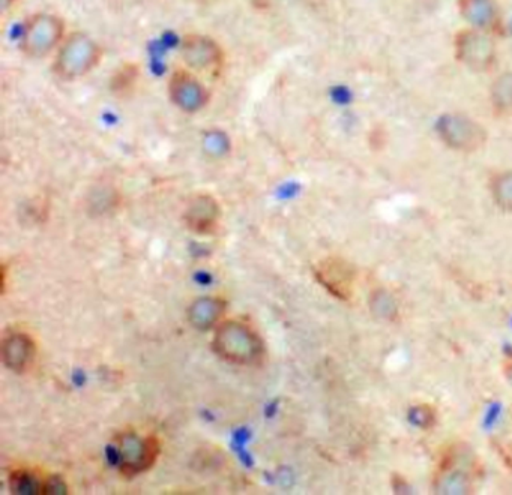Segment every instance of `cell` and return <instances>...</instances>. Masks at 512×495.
<instances>
[{
	"label": "cell",
	"mask_w": 512,
	"mask_h": 495,
	"mask_svg": "<svg viewBox=\"0 0 512 495\" xmlns=\"http://www.w3.org/2000/svg\"><path fill=\"white\" fill-rule=\"evenodd\" d=\"M212 345L221 359L233 365H254L265 354V345L259 333L238 320L218 324Z\"/></svg>",
	"instance_id": "cell-1"
},
{
	"label": "cell",
	"mask_w": 512,
	"mask_h": 495,
	"mask_svg": "<svg viewBox=\"0 0 512 495\" xmlns=\"http://www.w3.org/2000/svg\"><path fill=\"white\" fill-rule=\"evenodd\" d=\"M496 38L473 27L458 30L454 36L455 59L476 74L494 71L497 65Z\"/></svg>",
	"instance_id": "cell-2"
},
{
	"label": "cell",
	"mask_w": 512,
	"mask_h": 495,
	"mask_svg": "<svg viewBox=\"0 0 512 495\" xmlns=\"http://www.w3.org/2000/svg\"><path fill=\"white\" fill-rule=\"evenodd\" d=\"M436 131L440 141L458 153L478 152L488 141L485 126L464 113L442 114L437 119Z\"/></svg>",
	"instance_id": "cell-3"
},
{
	"label": "cell",
	"mask_w": 512,
	"mask_h": 495,
	"mask_svg": "<svg viewBox=\"0 0 512 495\" xmlns=\"http://www.w3.org/2000/svg\"><path fill=\"white\" fill-rule=\"evenodd\" d=\"M100 56L101 48L91 36L74 33L59 50L56 71L64 78L82 77L97 65Z\"/></svg>",
	"instance_id": "cell-4"
},
{
	"label": "cell",
	"mask_w": 512,
	"mask_h": 495,
	"mask_svg": "<svg viewBox=\"0 0 512 495\" xmlns=\"http://www.w3.org/2000/svg\"><path fill=\"white\" fill-rule=\"evenodd\" d=\"M160 440L154 435L139 437L136 434H124L119 438V470L125 477H136L154 467L160 456Z\"/></svg>",
	"instance_id": "cell-5"
},
{
	"label": "cell",
	"mask_w": 512,
	"mask_h": 495,
	"mask_svg": "<svg viewBox=\"0 0 512 495\" xmlns=\"http://www.w3.org/2000/svg\"><path fill=\"white\" fill-rule=\"evenodd\" d=\"M64 24L52 14L34 15L26 23L22 36V48L29 57H43L61 42Z\"/></svg>",
	"instance_id": "cell-6"
},
{
	"label": "cell",
	"mask_w": 512,
	"mask_h": 495,
	"mask_svg": "<svg viewBox=\"0 0 512 495\" xmlns=\"http://www.w3.org/2000/svg\"><path fill=\"white\" fill-rule=\"evenodd\" d=\"M182 57L191 69L202 74L218 77L223 71V50L209 36L188 35L182 44Z\"/></svg>",
	"instance_id": "cell-7"
},
{
	"label": "cell",
	"mask_w": 512,
	"mask_h": 495,
	"mask_svg": "<svg viewBox=\"0 0 512 495\" xmlns=\"http://www.w3.org/2000/svg\"><path fill=\"white\" fill-rule=\"evenodd\" d=\"M314 276L332 296L349 300L353 296L356 273L349 261L340 257L323 258L314 267Z\"/></svg>",
	"instance_id": "cell-8"
},
{
	"label": "cell",
	"mask_w": 512,
	"mask_h": 495,
	"mask_svg": "<svg viewBox=\"0 0 512 495\" xmlns=\"http://www.w3.org/2000/svg\"><path fill=\"white\" fill-rule=\"evenodd\" d=\"M461 18L473 29L484 30L494 36L505 33L502 11L496 0H457Z\"/></svg>",
	"instance_id": "cell-9"
},
{
	"label": "cell",
	"mask_w": 512,
	"mask_h": 495,
	"mask_svg": "<svg viewBox=\"0 0 512 495\" xmlns=\"http://www.w3.org/2000/svg\"><path fill=\"white\" fill-rule=\"evenodd\" d=\"M11 492L19 495H53L68 494V485L62 477L41 476L38 471L19 468L11 471L10 477Z\"/></svg>",
	"instance_id": "cell-10"
},
{
	"label": "cell",
	"mask_w": 512,
	"mask_h": 495,
	"mask_svg": "<svg viewBox=\"0 0 512 495\" xmlns=\"http://www.w3.org/2000/svg\"><path fill=\"white\" fill-rule=\"evenodd\" d=\"M169 93L176 107L187 113L202 110L208 102V92L203 84L190 72L181 69L170 78Z\"/></svg>",
	"instance_id": "cell-11"
},
{
	"label": "cell",
	"mask_w": 512,
	"mask_h": 495,
	"mask_svg": "<svg viewBox=\"0 0 512 495\" xmlns=\"http://www.w3.org/2000/svg\"><path fill=\"white\" fill-rule=\"evenodd\" d=\"M0 354H2V362L8 369L14 372H26L37 356V345L28 333L13 330L5 333Z\"/></svg>",
	"instance_id": "cell-12"
},
{
	"label": "cell",
	"mask_w": 512,
	"mask_h": 495,
	"mask_svg": "<svg viewBox=\"0 0 512 495\" xmlns=\"http://www.w3.org/2000/svg\"><path fill=\"white\" fill-rule=\"evenodd\" d=\"M220 218V204L208 194H200L191 198L184 213V221L188 228L202 236L214 233Z\"/></svg>",
	"instance_id": "cell-13"
},
{
	"label": "cell",
	"mask_w": 512,
	"mask_h": 495,
	"mask_svg": "<svg viewBox=\"0 0 512 495\" xmlns=\"http://www.w3.org/2000/svg\"><path fill=\"white\" fill-rule=\"evenodd\" d=\"M226 302L221 297L206 296L194 300L188 308V321L197 330H209L220 324Z\"/></svg>",
	"instance_id": "cell-14"
},
{
	"label": "cell",
	"mask_w": 512,
	"mask_h": 495,
	"mask_svg": "<svg viewBox=\"0 0 512 495\" xmlns=\"http://www.w3.org/2000/svg\"><path fill=\"white\" fill-rule=\"evenodd\" d=\"M433 488L439 495H469L473 492V479L467 471L448 464L434 477Z\"/></svg>",
	"instance_id": "cell-15"
},
{
	"label": "cell",
	"mask_w": 512,
	"mask_h": 495,
	"mask_svg": "<svg viewBox=\"0 0 512 495\" xmlns=\"http://www.w3.org/2000/svg\"><path fill=\"white\" fill-rule=\"evenodd\" d=\"M367 303L371 317L380 323H394L400 317V305L388 288H373L368 294Z\"/></svg>",
	"instance_id": "cell-16"
},
{
	"label": "cell",
	"mask_w": 512,
	"mask_h": 495,
	"mask_svg": "<svg viewBox=\"0 0 512 495\" xmlns=\"http://www.w3.org/2000/svg\"><path fill=\"white\" fill-rule=\"evenodd\" d=\"M490 105L499 119L512 117V71L500 72L490 86Z\"/></svg>",
	"instance_id": "cell-17"
},
{
	"label": "cell",
	"mask_w": 512,
	"mask_h": 495,
	"mask_svg": "<svg viewBox=\"0 0 512 495\" xmlns=\"http://www.w3.org/2000/svg\"><path fill=\"white\" fill-rule=\"evenodd\" d=\"M490 194L500 210L512 212V170L499 171L491 176Z\"/></svg>",
	"instance_id": "cell-18"
},
{
	"label": "cell",
	"mask_w": 512,
	"mask_h": 495,
	"mask_svg": "<svg viewBox=\"0 0 512 495\" xmlns=\"http://www.w3.org/2000/svg\"><path fill=\"white\" fill-rule=\"evenodd\" d=\"M140 69L134 63H127L113 75L112 89L116 95H128L139 80Z\"/></svg>",
	"instance_id": "cell-19"
},
{
	"label": "cell",
	"mask_w": 512,
	"mask_h": 495,
	"mask_svg": "<svg viewBox=\"0 0 512 495\" xmlns=\"http://www.w3.org/2000/svg\"><path fill=\"white\" fill-rule=\"evenodd\" d=\"M409 419L418 428L427 429L431 428L436 422V413L430 405H416L410 410Z\"/></svg>",
	"instance_id": "cell-20"
},
{
	"label": "cell",
	"mask_w": 512,
	"mask_h": 495,
	"mask_svg": "<svg viewBox=\"0 0 512 495\" xmlns=\"http://www.w3.org/2000/svg\"><path fill=\"white\" fill-rule=\"evenodd\" d=\"M505 375H506V378H508L509 386L512 387V359L509 360L508 363H506Z\"/></svg>",
	"instance_id": "cell-21"
},
{
	"label": "cell",
	"mask_w": 512,
	"mask_h": 495,
	"mask_svg": "<svg viewBox=\"0 0 512 495\" xmlns=\"http://www.w3.org/2000/svg\"><path fill=\"white\" fill-rule=\"evenodd\" d=\"M202 2H203V0H202Z\"/></svg>",
	"instance_id": "cell-22"
}]
</instances>
